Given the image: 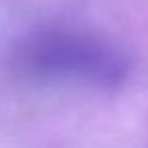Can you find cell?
Returning a JSON list of instances; mask_svg holds the SVG:
<instances>
[{
	"mask_svg": "<svg viewBox=\"0 0 148 148\" xmlns=\"http://www.w3.org/2000/svg\"><path fill=\"white\" fill-rule=\"evenodd\" d=\"M34 62L58 75L64 73L98 83L120 79L124 71V64L116 53L101 43L75 36H54L38 43Z\"/></svg>",
	"mask_w": 148,
	"mask_h": 148,
	"instance_id": "obj_1",
	"label": "cell"
}]
</instances>
